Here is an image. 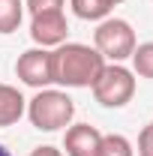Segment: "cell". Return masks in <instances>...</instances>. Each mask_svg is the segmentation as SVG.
<instances>
[{
	"label": "cell",
	"instance_id": "cell-1",
	"mask_svg": "<svg viewBox=\"0 0 153 156\" xmlns=\"http://www.w3.org/2000/svg\"><path fill=\"white\" fill-rule=\"evenodd\" d=\"M51 57H54V84L63 87H93L105 69V57L84 42H63L51 48Z\"/></svg>",
	"mask_w": 153,
	"mask_h": 156
},
{
	"label": "cell",
	"instance_id": "cell-2",
	"mask_svg": "<svg viewBox=\"0 0 153 156\" xmlns=\"http://www.w3.org/2000/svg\"><path fill=\"white\" fill-rule=\"evenodd\" d=\"M27 117L39 132H57L66 129L75 117V102L63 90H36V96L27 99Z\"/></svg>",
	"mask_w": 153,
	"mask_h": 156
},
{
	"label": "cell",
	"instance_id": "cell-3",
	"mask_svg": "<svg viewBox=\"0 0 153 156\" xmlns=\"http://www.w3.org/2000/svg\"><path fill=\"white\" fill-rule=\"evenodd\" d=\"M135 30L129 21L123 18H102L99 21V27L93 30V48L105 57V63L111 60V63H123V60L132 57L135 51Z\"/></svg>",
	"mask_w": 153,
	"mask_h": 156
},
{
	"label": "cell",
	"instance_id": "cell-4",
	"mask_svg": "<svg viewBox=\"0 0 153 156\" xmlns=\"http://www.w3.org/2000/svg\"><path fill=\"white\" fill-rule=\"evenodd\" d=\"M90 90L102 108H123L135 96V72L126 69L123 63H105L102 75L96 78Z\"/></svg>",
	"mask_w": 153,
	"mask_h": 156
},
{
	"label": "cell",
	"instance_id": "cell-5",
	"mask_svg": "<svg viewBox=\"0 0 153 156\" xmlns=\"http://www.w3.org/2000/svg\"><path fill=\"white\" fill-rule=\"evenodd\" d=\"M15 75L27 84V87H36L45 90L48 84H54V57H51V48H27L18 60H15Z\"/></svg>",
	"mask_w": 153,
	"mask_h": 156
},
{
	"label": "cell",
	"instance_id": "cell-6",
	"mask_svg": "<svg viewBox=\"0 0 153 156\" xmlns=\"http://www.w3.org/2000/svg\"><path fill=\"white\" fill-rule=\"evenodd\" d=\"M66 36H69V24H66L63 9L33 15V21H30V39L39 48H57V45L66 42Z\"/></svg>",
	"mask_w": 153,
	"mask_h": 156
},
{
	"label": "cell",
	"instance_id": "cell-7",
	"mask_svg": "<svg viewBox=\"0 0 153 156\" xmlns=\"http://www.w3.org/2000/svg\"><path fill=\"white\" fill-rule=\"evenodd\" d=\"M99 147H102V132L90 123H75L63 135L66 156H99Z\"/></svg>",
	"mask_w": 153,
	"mask_h": 156
},
{
	"label": "cell",
	"instance_id": "cell-8",
	"mask_svg": "<svg viewBox=\"0 0 153 156\" xmlns=\"http://www.w3.org/2000/svg\"><path fill=\"white\" fill-rule=\"evenodd\" d=\"M24 111H27V99L21 96V90L0 81V126L18 123L24 117Z\"/></svg>",
	"mask_w": 153,
	"mask_h": 156
},
{
	"label": "cell",
	"instance_id": "cell-9",
	"mask_svg": "<svg viewBox=\"0 0 153 156\" xmlns=\"http://www.w3.org/2000/svg\"><path fill=\"white\" fill-rule=\"evenodd\" d=\"M69 6H72V12L78 18H84V21H102L114 9L111 0H69Z\"/></svg>",
	"mask_w": 153,
	"mask_h": 156
},
{
	"label": "cell",
	"instance_id": "cell-10",
	"mask_svg": "<svg viewBox=\"0 0 153 156\" xmlns=\"http://www.w3.org/2000/svg\"><path fill=\"white\" fill-rule=\"evenodd\" d=\"M24 18V0H0V33H15Z\"/></svg>",
	"mask_w": 153,
	"mask_h": 156
},
{
	"label": "cell",
	"instance_id": "cell-11",
	"mask_svg": "<svg viewBox=\"0 0 153 156\" xmlns=\"http://www.w3.org/2000/svg\"><path fill=\"white\" fill-rule=\"evenodd\" d=\"M132 72L141 78H153V42H141L132 51Z\"/></svg>",
	"mask_w": 153,
	"mask_h": 156
},
{
	"label": "cell",
	"instance_id": "cell-12",
	"mask_svg": "<svg viewBox=\"0 0 153 156\" xmlns=\"http://www.w3.org/2000/svg\"><path fill=\"white\" fill-rule=\"evenodd\" d=\"M99 156H135V147L126 135H102V147H99Z\"/></svg>",
	"mask_w": 153,
	"mask_h": 156
},
{
	"label": "cell",
	"instance_id": "cell-13",
	"mask_svg": "<svg viewBox=\"0 0 153 156\" xmlns=\"http://www.w3.org/2000/svg\"><path fill=\"white\" fill-rule=\"evenodd\" d=\"M66 0H27L24 6L30 9V15H39V12H54V9H63Z\"/></svg>",
	"mask_w": 153,
	"mask_h": 156
},
{
	"label": "cell",
	"instance_id": "cell-14",
	"mask_svg": "<svg viewBox=\"0 0 153 156\" xmlns=\"http://www.w3.org/2000/svg\"><path fill=\"white\" fill-rule=\"evenodd\" d=\"M138 156H153V123L138 132Z\"/></svg>",
	"mask_w": 153,
	"mask_h": 156
},
{
	"label": "cell",
	"instance_id": "cell-15",
	"mask_svg": "<svg viewBox=\"0 0 153 156\" xmlns=\"http://www.w3.org/2000/svg\"><path fill=\"white\" fill-rule=\"evenodd\" d=\"M30 156H63V153H60L57 147H51V144H42V147H36Z\"/></svg>",
	"mask_w": 153,
	"mask_h": 156
},
{
	"label": "cell",
	"instance_id": "cell-16",
	"mask_svg": "<svg viewBox=\"0 0 153 156\" xmlns=\"http://www.w3.org/2000/svg\"><path fill=\"white\" fill-rule=\"evenodd\" d=\"M0 156H12L9 150H6V144H0Z\"/></svg>",
	"mask_w": 153,
	"mask_h": 156
},
{
	"label": "cell",
	"instance_id": "cell-17",
	"mask_svg": "<svg viewBox=\"0 0 153 156\" xmlns=\"http://www.w3.org/2000/svg\"><path fill=\"white\" fill-rule=\"evenodd\" d=\"M111 3H114V6H117V3H123V0H111Z\"/></svg>",
	"mask_w": 153,
	"mask_h": 156
}]
</instances>
